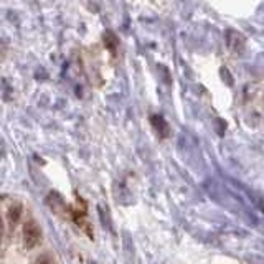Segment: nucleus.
<instances>
[{
	"label": "nucleus",
	"instance_id": "obj_3",
	"mask_svg": "<svg viewBox=\"0 0 264 264\" xmlns=\"http://www.w3.org/2000/svg\"><path fill=\"white\" fill-rule=\"evenodd\" d=\"M35 264H50V259H48V256H40L38 259L35 261Z\"/></svg>",
	"mask_w": 264,
	"mask_h": 264
},
{
	"label": "nucleus",
	"instance_id": "obj_2",
	"mask_svg": "<svg viewBox=\"0 0 264 264\" xmlns=\"http://www.w3.org/2000/svg\"><path fill=\"white\" fill-rule=\"evenodd\" d=\"M20 216H22V206L20 205L10 206V208H9V222L12 225H17L18 219H20Z\"/></svg>",
	"mask_w": 264,
	"mask_h": 264
},
{
	"label": "nucleus",
	"instance_id": "obj_1",
	"mask_svg": "<svg viewBox=\"0 0 264 264\" xmlns=\"http://www.w3.org/2000/svg\"><path fill=\"white\" fill-rule=\"evenodd\" d=\"M40 228L36 226V223L33 222H28V223H25L23 225V243H25V246L27 248H35L36 244L40 243Z\"/></svg>",
	"mask_w": 264,
	"mask_h": 264
},
{
	"label": "nucleus",
	"instance_id": "obj_4",
	"mask_svg": "<svg viewBox=\"0 0 264 264\" xmlns=\"http://www.w3.org/2000/svg\"><path fill=\"white\" fill-rule=\"evenodd\" d=\"M2 236H4V222L0 219V240H2Z\"/></svg>",
	"mask_w": 264,
	"mask_h": 264
}]
</instances>
